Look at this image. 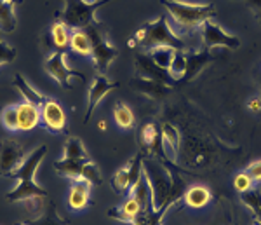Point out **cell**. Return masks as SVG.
<instances>
[{
	"instance_id": "obj_21",
	"label": "cell",
	"mask_w": 261,
	"mask_h": 225,
	"mask_svg": "<svg viewBox=\"0 0 261 225\" xmlns=\"http://www.w3.org/2000/svg\"><path fill=\"white\" fill-rule=\"evenodd\" d=\"M68 48L73 51V53L81 54V56H89L92 46H91V39L87 35L86 30H73L70 33V46Z\"/></svg>"
},
{
	"instance_id": "obj_7",
	"label": "cell",
	"mask_w": 261,
	"mask_h": 225,
	"mask_svg": "<svg viewBox=\"0 0 261 225\" xmlns=\"http://www.w3.org/2000/svg\"><path fill=\"white\" fill-rule=\"evenodd\" d=\"M44 69L50 77H53L54 80H58V82H60L65 89H71V86H70L71 77H77V79H81L82 82H87L86 75L81 74V72H77V70H71L70 66L66 65L65 51H54V53L47 58Z\"/></svg>"
},
{
	"instance_id": "obj_31",
	"label": "cell",
	"mask_w": 261,
	"mask_h": 225,
	"mask_svg": "<svg viewBox=\"0 0 261 225\" xmlns=\"http://www.w3.org/2000/svg\"><path fill=\"white\" fill-rule=\"evenodd\" d=\"M0 122L6 129L18 131V112H16V105H9V107L2 108L0 112Z\"/></svg>"
},
{
	"instance_id": "obj_24",
	"label": "cell",
	"mask_w": 261,
	"mask_h": 225,
	"mask_svg": "<svg viewBox=\"0 0 261 225\" xmlns=\"http://www.w3.org/2000/svg\"><path fill=\"white\" fill-rule=\"evenodd\" d=\"M70 30L63 21H56L50 28V40L56 51H65L70 46Z\"/></svg>"
},
{
	"instance_id": "obj_17",
	"label": "cell",
	"mask_w": 261,
	"mask_h": 225,
	"mask_svg": "<svg viewBox=\"0 0 261 225\" xmlns=\"http://www.w3.org/2000/svg\"><path fill=\"white\" fill-rule=\"evenodd\" d=\"M162 137V152L164 155H167V159L174 163L176 157H178L179 150V133L172 124H164L161 129Z\"/></svg>"
},
{
	"instance_id": "obj_15",
	"label": "cell",
	"mask_w": 261,
	"mask_h": 225,
	"mask_svg": "<svg viewBox=\"0 0 261 225\" xmlns=\"http://www.w3.org/2000/svg\"><path fill=\"white\" fill-rule=\"evenodd\" d=\"M18 112V129L19 131H30L40 122V108L37 105H32L28 101L16 105Z\"/></svg>"
},
{
	"instance_id": "obj_9",
	"label": "cell",
	"mask_w": 261,
	"mask_h": 225,
	"mask_svg": "<svg viewBox=\"0 0 261 225\" xmlns=\"http://www.w3.org/2000/svg\"><path fill=\"white\" fill-rule=\"evenodd\" d=\"M24 161L23 148L11 140L0 142V176H12Z\"/></svg>"
},
{
	"instance_id": "obj_23",
	"label": "cell",
	"mask_w": 261,
	"mask_h": 225,
	"mask_svg": "<svg viewBox=\"0 0 261 225\" xmlns=\"http://www.w3.org/2000/svg\"><path fill=\"white\" fill-rule=\"evenodd\" d=\"M174 53H176V49L169 48V46H159V48L148 49V58L159 66V69L167 70L172 58H174Z\"/></svg>"
},
{
	"instance_id": "obj_22",
	"label": "cell",
	"mask_w": 261,
	"mask_h": 225,
	"mask_svg": "<svg viewBox=\"0 0 261 225\" xmlns=\"http://www.w3.org/2000/svg\"><path fill=\"white\" fill-rule=\"evenodd\" d=\"M14 84H16V87H18L19 91L23 93L24 100H27L28 103L37 105V107L40 108L42 105H44V101L47 100V98H45V96H42L35 87L30 86V84H28L27 80H24L23 75H16V77H14Z\"/></svg>"
},
{
	"instance_id": "obj_4",
	"label": "cell",
	"mask_w": 261,
	"mask_h": 225,
	"mask_svg": "<svg viewBox=\"0 0 261 225\" xmlns=\"http://www.w3.org/2000/svg\"><path fill=\"white\" fill-rule=\"evenodd\" d=\"M108 2H112V0H98L94 4H86L82 0H65V11L61 14V21L66 27L77 30L98 27L99 21L96 19V11Z\"/></svg>"
},
{
	"instance_id": "obj_42",
	"label": "cell",
	"mask_w": 261,
	"mask_h": 225,
	"mask_svg": "<svg viewBox=\"0 0 261 225\" xmlns=\"http://www.w3.org/2000/svg\"><path fill=\"white\" fill-rule=\"evenodd\" d=\"M18 225H28V223H18Z\"/></svg>"
},
{
	"instance_id": "obj_19",
	"label": "cell",
	"mask_w": 261,
	"mask_h": 225,
	"mask_svg": "<svg viewBox=\"0 0 261 225\" xmlns=\"http://www.w3.org/2000/svg\"><path fill=\"white\" fill-rule=\"evenodd\" d=\"M185 202L187 206L193 208V210H200L211 201V192H209L207 187L204 185H193L185 192Z\"/></svg>"
},
{
	"instance_id": "obj_16",
	"label": "cell",
	"mask_w": 261,
	"mask_h": 225,
	"mask_svg": "<svg viewBox=\"0 0 261 225\" xmlns=\"http://www.w3.org/2000/svg\"><path fill=\"white\" fill-rule=\"evenodd\" d=\"M89 159H81V157H70V155H65L61 161H56L54 163V168H56V173L61 176H66V178H71V180H77L81 178L82 175V168L86 163H89Z\"/></svg>"
},
{
	"instance_id": "obj_11",
	"label": "cell",
	"mask_w": 261,
	"mask_h": 225,
	"mask_svg": "<svg viewBox=\"0 0 261 225\" xmlns=\"http://www.w3.org/2000/svg\"><path fill=\"white\" fill-rule=\"evenodd\" d=\"M119 87V82H112L105 77V74H98L92 80L91 87H89V105H87V114H86V119L84 122H87L89 119L92 117V112L96 110V107L99 105V101L112 91V89H117Z\"/></svg>"
},
{
	"instance_id": "obj_12",
	"label": "cell",
	"mask_w": 261,
	"mask_h": 225,
	"mask_svg": "<svg viewBox=\"0 0 261 225\" xmlns=\"http://www.w3.org/2000/svg\"><path fill=\"white\" fill-rule=\"evenodd\" d=\"M141 213H146V210L143 208L141 202L138 201L136 197L127 196V199H125L119 208H112L108 215L113 216V218H117V220H122V222L134 223Z\"/></svg>"
},
{
	"instance_id": "obj_6",
	"label": "cell",
	"mask_w": 261,
	"mask_h": 225,
	"mask_svg": "<svg viewBox=\"0 0 261 225\" xmlns=\"http://www.w3.org/2000/svg\"><path fill=\"white\" fill-rule=\"evenodd\" d=\"M87 35L91 39V46H92V61H94V66L98 69V72H107L108 66L112 65V61L119 56V49L113 48V46L105 39V35L99 32L96 27H87L86 28Z\"/></svg>"
},
{
	"instance_id": "obj_20",
	"label": "cell",
	"mask_w": 261,
	"mask_h": 225,
	"mask_svg": "<svg viewBox=\"0 0 261 225\" xmlns=\"http://www.w3.org/2000/svg\"><path fill=\"white\" fill-rule=\"evenodd\" d=\"M211 59L213 56L209 51H197V53L187 54V74H185V77L188 80L193 79Z\"/></svg>"
},
{
	"instance_id": "obj_36",
	"label": "cell",
	"mask_w": 261,
	"mask_h": 225,
	"mask_svg": "<svg viewBox=\"0 0 261 225\" xmlns=\"http://www.w3.org/2000/svg\"><path fill=\"white\" fill-rule=\"evenodd\" d=\"M169 205H171V201H169V202H166V205H164L159 211H155V213L151 215V218H150V223H148V225H161V223H162L164 215H166V210L169 208Z\"/></svg>"
},
{
	"instance_id": "obj_41",
	"label": "cell",
	"mask_w": 261,
	"mask_h": 225,
	"mask_svg": "<svg viewBox=\"0 0 261 225\" xmlns=\"http://www.w3.org/2000/svg\"><path fill=\"white\" fill-rule=\"evenodd\" d=\"M12 2H14V4H21L23 0H12Z\"/></svg>"
},
{
	"instance_id": "obj_37",
	"label": "cell",
	"mask_w": 261,
	"mask_h": 225,
	"mask_svg": "<svg viewBox=\"0 0 261 225\" xmlns=\"http://www.w3.org/2000/svg\"><path fill=\"white\" fill-rule=\"evenodd\" d=\"M246 2V6L249 7V9L254 12L256 18L261 21V0H244Z\"/></svg>"
},
{
	"instance_id": "obj_10",
	"label": "cell",
	"mask_w": 261,
	"mask_h": 225,
	"mask_svg": "<svg viewBox=\"0 0 261 225\" xmlns=\"http://www.w3.org/2000/svg\"><path fill=\"white\" fill-rule=\"evenodd\" d=\"M40 119L53 133H66V114L58 101L47 98L40 107Z\"/></svg>"
},
{
	"instance_id": "obj_29",
	"label": "cell",
	"mask_w": 261,
	"mask_h": 225,
	"mask_svg": "<svg viewBox=\"0 0 261 225\" xmlns=\"http://www.w3.org/2000/svg\"><path fill=\"white\" fill-rule=\"evenodd\" d=\"M113 117H115V122L122 129H129V127L134 126V114L125 103L117 105L115 110H113Z\"/></svg>"
},
{
	"instance_id": "obj_34",
	"label": "cell",
	"mask_w": 261,
	"mask_h": 225,
	"mask_svg": "<svg viewBox=\"0 0 261 225\" xmlns=\"http://www.w3.org/2000/svg\"><path fill=\"white\" fill-rule=\"evenodd\" d=\"M16 58V49L7 46L6 42L0 40V65H6V63H12Z\"/></svg>"
},
{
	"instance_id": "obj_32",
	"label": "cell",
	"mask_w": 261,
	"mask_h": 225,
	"mask_svg": "<svg viewBox=\"0 0 261 225\" xmlns=\"http://www.w3.org/2000/svg\"><path fill=\"white\" fill-rule=\"evenodd\" d=\"M81 178H84L86 182H89L91 185H99V184H101V173H99V168L96 166V164L92 163V161H89V163L84 164Z\"/></svg>"
},
{
	"instance_id": "obj_8",
	"label": "cell",
	"mask_w": 261,
	"mask_h": 225,
	"mask_svg": "<svg viewBox=\"0 0 261 225\" xmlns=\"http://www.w3.org/2000/svg\"><path fill=\"white\" fill-rule=\"evenodd\" d=\"M200 33H202V42L205 44L207 49L213 48H228V49H237L241 46V39L235 35H230L223 30L220 25H216L213 19H207L205 23L200 25Z\"/></svg>"
},
{
	"instance_id": "obj_40",
	"label": "cell",
	"mask_w": 261,
	"mask_h": 225,
	"mask_svg": "<svg viewBox=\"0 0 261 225\" xmlns=\"http://www.w3.org/2000/svg\"><path fill=\"white\" fill-rule=\"evenodd\" d=\"M82 2H86V4H94V2H98V0H82Z\"/></svg>"
},
{
	"instance_id": "obj_14",
	"label": "cell",
	"mask_w": 261,
	"mask_h": 225,
	"mask_svg": "<svg viewBox=\"0 0 261 225\" xmlns=\"http://www.w3.org/2000/svg\"><path fill=\"white\" fill-rule=\"evenodd\" d=\"M89 197H91L89 182H86L84 178L73 180V184L70 187V194H68V206L71 210H75V211L84 210V208L89 205Z\"/></svg>"
},
{
	"instance_id": "obj_35",
	"label": "cell",
	"mask_w": 261,
	"mask_h": 225,
	"mask_svg": "<svg viewBox=\"0 0 261 225\" xmlns=\"http://www.w3.org/2000/svg\"><path fill=\"white\" fill-rule=\"evenodd\" d=\"M247 175L252 178V182H261V161H256V163L249 164Z\"/></svg>"
},
{
	"instance_id": "obj_25",
	"label": "cell",
	"mask_w": 261,
	"mask_h": 225,
	"mask_svg": "<svg viewBox=\"0 0 261 225\" xmlns=\"http://www.w3.org/2000/svg\"><path fill=\"white\" fill-rule=\"evenodd\" d=\"M0 28L4 32H12L16 28L14 2L12 0H0Z\"/></svg>"
},
{
	"instance_id": "obj_2",
	"label": "cell",
	"mask_w": 261,
	"mask_h": 225,
	"mask_svg": "<svg viewBox=\"0 0 261 225\" xmlns=\"http://www.w3.org/2000/svg\"><path fill=\"white\" fill-rule=\"evenodd\" d=\"M143 175L150 185L151 192V211H159L169 201H176L178 189H174L172 175L157 161L145 159L143 161Z\"/></svg>"
},
{
	"instance_id": "obj_27",
	"label": "cell",
	"mask_w": 261,
	"mask_h": 225,
	"mask_svg": "<svg viewBox=\"0 0 261 225\" xmlns=\"http://www.w3.org/2000/svg\"><path fill=\"white\" fill-rule=\"evenodd\" d=\"M167 74L171 75L172 80L185 77V74H187V54L183 51H176L174 53V58H172L169 69H167Z\"/></svg>"
},
{
	"instance_id": "obj_39",
	"label": "cell",
	"mask_w": 261,
	"mask_h": 225,
	"mask_svg": "<svg viewBox=\"0 0 261 225\" xmlns=\"http://www.w3.org/2000/svg\"><path fill=\"white\" fill-rule=\"evenodd\" d=\"M98 126H99V129H103V131L107 129V122H105V121H101Z\"/></svg>"
},
{
	"instance_id": "obj_5",
	"label": "cell",
	"mask_w": 261,
	"mask_h": 225,
	"mask_svg": "<svg viewBox=\"0 0 261 225\" xmlns=\"http://www.w3.org/2000/svg\"><path fill=\"white\" fill-rule=\"evenodd\" d=\"M145 32H146V35L141 44L145 46L146 49L159 48V46H169V48L176 49V51L185 49V42L169 28L166 16H161V18L146 23Z\"/></svg>"
},
{
	"instance_id": "obj_33",
	"label": "cell",
	"mask_w": 261,
	"mask_h": 225,
	"mask_svg": "<svg viewBox=\"0 0 261 225\" xmlns=\"http://www.w3.org/2000/svg\"><path fill=\"white\" fill-rule=\"evenodd\" d=\"M233 187H235V190L241 194L247 192V190L252 189V178L247 175V173H239L233 180Z\"/></svg>"
},
{
	"instance_id": "obj_26",
	"label": "cell",
	"mask_w": 261,
	"mask_h": 225,
	"mask_svg": "<svg viewBox=\"0 0 261 225\" xmlns=\"http://www.w3.org/2000/svg\"><path fill=\"white\" fill-rule=\"evenodd\" d=\"M133 84L136 89H140V91L146 93L150 96H162L169 89V86H166V84H161L157 80H148V79H136Z\"/></svg>"
},
{
	"instance_id": "obj_30",
	"label": "cell",
	"mask_w": 261,
	"mask_h": 225,
	"mask_svg": "<svg viewBox=\"0 0 261 225\" xmlns=\"http://www.w3.org/2000/svg\"><path fill=\"white\" fill-rule=\"evenodd\" d=\"M112 185H113V190L119 194L129 190V185H130V166L129 164L120 169H117V173L113 175Z\"/></svg>"
},
{
	"instance_id": "obj_13",
	"label": "cell",
	"mask_w": 261,
	"mask_h": 225,
	"mask_svg": "<svg viewBox=\"0 0 261 225\" xmlns=\"http://www.w3.org/2000/svg\"><path fill=\"white\" fill-rule=\"evenodd\" d=\"M136 69L140 72L141 79H148V80H157L161 84L171 86V75L167 74V70H162L155 65L148 56H138L136 59Z\"/></svg>"
},
{
	"instance_id": "obj_28",
	"label": "cell",
	"mask_w": 261,
	"mask_h": 225,
	"mask_svg": "<svg viewBox=\"0 0 261 225\" xmlns=\"http://www.w3.org/2000/svg\"><path fill=\"white\" fill-rule=\"evenodd\" d=\"M28 225H66L65 220H61V216L58 215L56 211V206L50 202L47 210L42 213L39 218L35 220H30V222H27Z\"/></svg>"
},
{
	"instance_id": "obj_1",
	"label": "cell",
	"mask_w": 261,
	"mask_h": 225,
	"mask_svg": "<svg viewBox=\"0 0 261 225\" xmlns=\"http://www.w3.org/2000/svg\"><path fill=\"white\" fill-rule=\"evenodd\" d=\"M45 154H47V145H40L39 148L32 152L30 155L24 157L23 164L16 169L12 178H16L18 185L7 194V201L9 202H21V201H30V199L37 197H47V190L35 182V173L39 169L40 163L44 161Z\"/></svg>"
},
{
	"instance_id": "obj_18",
	"label": "cell",
	"mask_w": 261,
	"mask_h": 225,
	"mask_svg": "<svg viewBox=\"0 0 261 225\" xmlns=\"http://www.w3.org/2000/svg\"><path fill=\"white\" fill-rule=\"evenodd\" d=\"M140 142L145 147V150H151L157 154L159 150H162V137L161 131L155 124H145L140 131Z\"/></svg>"
},
{
	"instance_id": "obj_38",
	"label": "cell",
	"mask_w": 261,
	"mask_h": 225,
	"mask_svg": "<svg viewBox=\"0 0 261 225\" xmlns=\"http://www.w3.org/2000/svg\"><path fill=\"white\" fill-rule=\"evenodd\" d=\"M249 108L252 110V112H259L261 110V98H252L249 101Z\"/></svg>"
},
{
	"instance_id": "obj_3",
	"label": "cell",
	"mask_w": 261,
	"mask_h": 225,
	"mask_svg": "<svg viewBox=\"0 0 261 225\" xmlns=\"http://www.w3.org/2000/svg\"><path fill=\"white\" fill-rule=\"evenodd\" d=\"M162 6L169 11L176 23L187 28L200 27L202 23L213 19V16L216 14L213 4H185L178 0H162Z\"/></svg>"
}]
</instances>
